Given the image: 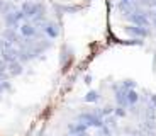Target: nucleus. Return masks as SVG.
I'll return each mask as SVG.
<instances>
[{"label":"nucleus","instance_id":"obj_20","mask_svg":"<svg viewBox=\"0 0 156 136\" xmlns=\"http://www.w3.org/2000/svg\"><path fill=\"white\" fill-rule=\"evenodd\" d=\"M92 80H94V78H92V75H85V77H83V83H85V85H90V83H92Z\"/></svg>","mask_w":156,"mask_h":136},{"label":"nucleus","instance_id":"obj_6","mask_svg":"<svg viewBox=\"0 0 156 136\" xmlns=\"http://www.w3.org/2000/svg\"><path fill=\"white\" fill-rule=\"evenodd\" d=\"M75 61V54H73V50H71L68 44H63L61 46V51H59V65H61L63 70H66L68 66H71Z\"/></svg>","mask_w":156,"mask_h":136},{"label":"nucleus","instance_id":"obj_5","mask_svg":"<svg viewBox=\"0 0 156 136\" xmlns=\"http://www.w3.org/2000/svg\"><path fill=\"white\" fill-rule=\"evenodd\" d=\"M19 32L24 36V38H36V39H39L41 36H43V32L37 29V26H36L34 22H31V20H24V22L19 26Z\"/></svg>","mask_w":156,"mask_h":136},{"label":"nucleus","instance_id":"obj_13","mask_svg":"<svg viewBox=\"0 0 156 136\" xmlns=\"http://www.w3.org/2000/svg\"><path fill=\"white\" fill-rule=\"evenodd\" d=\"M98 101H100V92L98 90H88L85 94V97H83V102H87V104H97Z\"/></svg>","mask_w":156,"mask_h":136},{"label":"nucleus","instance_id":"obj_22","mask_svg":"<svg viewBox=\"0 0 156 136\" xmlns=\"http://www.w3.org/2000/svg\"><path fill=\"white\" fill-rule=\"evenodd\" d=\"M12 2H14V4H16V5H17V4H22L24 0H12Z\"/></svg>","mask_w":156,"mask_h":136},{"label":"nucleus","instance_id":"obj_14","mask_svg":"<svg viewBox=\"0 0 156 136\" xmlns=\"http://www.w3.org/2000/svg\"><path fill=\"white\" fill-rule=\"evenodd\" d=\"M137 102H139V94H137L134 89L127 90V104L129 105H136Z\"/></svg>","mask_w":156,"mask_h":136},{"label":"nucleus","instance_id":"obj_8","mask_svg":"<svg viewBox=\"0 0 156 136\" xmlns=\"http://www.w3.org/2000/svg\"><path fill=\"white\" fill-rule=\"evenodd\" d=\"M7 72H9V77L10 78H16V77H20L24 73V63H20L19 60L16 61H10L7 65Z\"/></svg>","mask_w":156,"mask_h":136},{"label":"nucleus","instance_id":"obj_17","mask_svg":"<svg viewBox=\"0 0 156 136\" xmlns=\"http://www.w3.org/2000/svg\"><path fill=\"white\" fill-rule=\"evenodd\" d=\"M114 116H115L117 119H122V117L127 116V111H126V107H122V105H117V107H114Z\"/></svg>","mask_w":156,"mask_h":136},{"label":"nucleus","instance_id":"obj_16","mask_svg":"<svg viewBox=\"0 0 156 136\" xmlns=\"http://www.w3.org/2000/svg\"><path fill=\"white\" fill-rule=\"evenodd\" d=\"M7 65H9L7 61H4V60L0 58V77L4 78V80L10 78V77H9V72H7Z\"/></svg>","mask_w":156,"mask_h":136},{"label":"nucleus","instance_id":"obj_2","mask_svg":"<svg viewBox=\"0 0 156 136\" xmlns=\"http://www.w3.org/2000/svg\"><path fill=\"white\" fill-rule=\"evenodd\" d=\"M19 9L22 10L26 20H32L43 9H46V5H44L43 2H37V0H24Z\"/></svg>","mask_w":156,"mask_h":136},{"label":"nucleus","instance_id":"obj_10","mask_svg":"<svg viewBox=\"0 0 156 136\" xmlns=\"http://www.w3.org/2000/svg\"><path fill=\"white\" fill-rule=\"evenodd\" d=\"M126 32L131 36H136V38H146V36H149V31L143 26H127L126 27Z\"/></svg>","mask_w":156,"mask_h":136},{"label":"nucleus","instance_id":"obj_1","mask_svg":"<svg viewBox=\"0 0 156 136\" xmlns=\"http://www.w3.org/2000/svg\"><path fill=\"white\" fill-rule=\"evenodd\" d=\"M75 121H80L83 124H87L88 128H97L100 129L104 126V117L98 116L95 111H82L80 114H76Z\"/></svg>","mask_w":156,"mask_h":136},{"label":"nucleus","instance_id":"obj_18","mask_svg":"<svg viewBox=\"0 0 156 136\" xmlns=\"http://www.w3.org/2000/svg\"><path fill=\"white\" fill-rule=\"evenodd\" d=\"M121 85H122V89L131 90V89H134V87H136V82H134V80H122Z\"/></svg>","mask_w":156,"mask_h":136},{"label":"nucleus","instance_id":"obj_9","mask_svg":"<svg viewBox=\"0 0 156 136\" xmlns=\"http://www.w3.org/2000/svg\"><path fill=\"white\" fill-rule=\"evenodd\" d=\"M66 131H68V134H80V133L88 131V126L80 123V121H71V123H68Z\"/></svg>","mask_w":156,"mask_h":136},{"label":"nucleus","instance_id":"obj_7","mask_svg":"<svg viewBox=\"0 0 156 136\" xmlns=\"http://www.w3.org/2000/svg\"><path fill=\"white\" fill-rule=\"evenodd\" d=\"M19 48H16L14 44L7 43V46L4 48V51L0 53V58L4 60V61L10 63V61H16V60H19Z\"/></svg>","mask_w":156,"mask_h":136},{"label":"nucleus","instance_id":"obj_11","mask_svg":"<svg viewBox=\"0 0 156 136\" xmlns=\"http://www.w3.org/2000/svg\"><path fill=\"white\" fill-rule=\"evenodd\" d=\"M129 19H131V22H134V26H143V27H146V26L149 24L148 17H146L143 12H134V14H131V16H129Z\"/></svg>","mask_w":156,"mask_h":136},{"label":"nucleus","instance_id":"obj_23","mask_svg":"<svg viewBox=\"0 0 156 136\" xmlns=\"http://www.w3.org/2000/svg\"><path fill=\"white\" fill-rule=\"evenodd\" d=\"M95 136H102V134H95Z\"/></svg>","mask_w":156,"mask_h":136},{"label":"nucleus","instance_id":"obj_21","mask_svg":"<svg viewBox=\"0 0 156 136\" xmlns=\"http://www.w3.org/2000/svg\"><path fill=\"white\" fill-rule=\"evenodd\" d=\"M4 94L5 92H4V89H2V82H0V99H2V95H4Z\"/></svg>","mask_w":156,"mask_h":136},{"label":"nucleus","instance_id":"obj_15","mask_svg":"<svg viewBox=\"0 0 156 136\" xmlns=\"http://www.w3.org/2000/svg\"><path fill=\"white\" fill-rule=\"evenodd\" d=\"M104 124L109 126L110 129H115V128H117V117L114 116V114H110V116H105V117H104Z\"/></svg>","mask_w":156,"mask_h":136},{"label":"nucleus","instance_id":"obj_19","mask_svg":"<svg viewBox=\"0 0 156 136\" xmlns=\"http://www.w3.org/2000/svg\"><path fill=\"white\" fill-rule=\"evenodd\" d=\"M2 89H4V92H12V90H14L10 78H7V80H2Z\"/></svg>","mask_w":156,"mask_h":136},{"label":"nucleus","instance_id":"obj_12","mask_svg":"<svg viewBox=\"0 0 156 136\" xmlns=\"http://www.w3.org/2000/svg\"><path fill=\"white\" fill-rule=\"evenodd\" d=\"M17 5L12 2V0H0V16L4 17L5 14H9V12H12L14 9H16Z\"/></svg>","mask_w":156,"mask_h":136},{"label":"nucleus","instance_id":"obj_4","mask_svg":"<svg viewBox=\"0 0 156 136\" xmlns=\"http://www.w3.org/2000/svg\"><path fill=\"white\" fill-rule=\"evenodd\" d=\"M37 26V29L41 32H43V36H46V38H49V39H56L59 36V26H58V22L56 20H44V22H39V24H36Z\"/></svg>","mask_w":156,"mask_h":136},{"label":"nucleus","instance_id":"obj_3","mask_svg":"<svg viewBox=\"0 0 156 136\" xmlns=\"http://www.w3.org/2000/svg\"><path fill=\"white\" fill-rule=\"evenodd\" d=\"M2 20H4L5 27H16V29H19V26L26 20V17H24L22 10H20L19 7H16L12 12L5 14V16L2 17Z\"/></svg>","mask_w":156,"mask_h":136}]
</instances>
